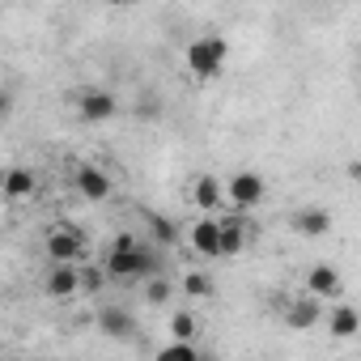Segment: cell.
<instances>
[{
	"instance_id": "cell-1",
	"label": "cell",
	"mask_w": 361,
	"mask_h": 361,
	"mask_svg": "<svg viewBox=\"0 0 361 361\" xmlns=\"http://www.w3.org/2000/svg\"><path fill=\"white\" fill-rule=\"evenodd\" d=\"M102 268H106L111 281H149V276L157 272V255H153L149 247H140L136 234H119V238L111 243Z\"/></svg>"
},
{
	"instance_id": "cell-2",
	"label": "cell",
	"mask_w": 361,
	"mask_h": 361,
	"mask_svg": "<svg viewBox=\"0 0 361 361\" xmlns=\"http://www.w3.org/2000/svg\"><path fill=\"white\" fill-rule=\"evenodd\" d=\"M226 60H230V43L221 35H200L183 51V64H188V73L196 81H217L221 68H226Z\"/></svg>"
},
{
	"instance_id": "cell-3",
	"label": "cell",
	"mask_w": 361,
	"mask_h": 361,
	"mask_svg": "<svg viewBox=\"0 0 361 361\" xmlns=\"http://www.w3.org/2000/svg\"><path fill=\"white\" fill-rule=\"evenodd\" d=\"M264 192H268V183H264V174H255V170H238V174L226 178V200H230L238 213L255 209V204L264 200Z\"/></svg>"
},
{
	"instance_id": "cell-4",
	"label": "cell",
	"mask_w": 361,
	"mask_h": 361,
	"mask_svg": "<svg viewBox=\"0 0 361 361\" xmlns=\"http://www.w3.org/2000/svg\"><path fill=\"white\" fill-rule=\"evenodd\" d=\"M43 251H47L51 264H81V259H85V238H81L77 226H56V230L47 234Z\"/></svg>"
},
{
	"instance_id": "cell-5",
	"label": "cell",
	"mask_w": 361,
	"mask_h": 361,
	"mask_svg": "<svg viewBox=\"0 0 361 361\" xmlns=\"http://www.w3.org/2000/svg\"><path fill=\"white\" fill-rule=\"evenodd\" d=\"M115 111H119V98H115L111 90H102V85H85V90L77 94V115H81L85 123H111Z\"/></svg>"
},
{
	"instance_id": "cell-6",
	"label": "cell",
	"mask_w": 361,
	"mask_h": 361,
	"mask_svg": "<svg viewBox=\"0 0 361 361\" xmlns=\"http://www.w3.org/2000/svg\"><path fill=\"white\" fill-rule=\"evenodd\" d=\"M188 243H192L196 255L221 259V255H226V251H221V217H200V221L188 230Z\"/></svg>"
},
{
	"instance_id": "cell-7",
	"label": "cell",
	"mask_w": 361,
	"mask_h": 361,
	"mask_svg": "<svg viewBox=\"0 0 361 361\" xmlns=\"http://www.w3.org/2000/svg\"><path fill=\"white\" fill-rule=\"evenodd\" d=\"M73 188H77L85 200H106V196H111V174H106L102 166H94V161H81V166L73 170Z\"/></svg>"
},
{
	"instance_id": "cell-8",
	"label": "cell",
	"mask_w": 361,
	"mask_h": 361,
	"mask_svg": "<svg viewBox=\"0 0 361 361\" xmlns=\"http://www.w3.org/2000/svg\"><path fill=\"white\" fill-rule=\"evenodd\" d=\"M77 293H81V268L77 264H51V272H47V298L68 302Z\"/></svg>"
},
{
	"instance_id": "cell-9",
	"label": "cell",
	"mask_w": 361,
	"mask_h": 361,
	"mask_svg": "<svg viewBox=\"0 0 361 361\" xmlns=\"http://www.w3.org/2000/svg\"><path fill=\"white\" fill-rule=\"evenodd\" d=\"M306 293H314V298H340V293H344V281H340L336 268L314 264V268L306 272Z\"/></svg>"
},
{
	"instance_id": "cell-10",
	"label": "cell",
	"mask_w": 361,
	"mask_h": 361,
	"mask_svg": "<svg viewBox=\"0 0 361 361\" xmlns=\"http://www.w3.org/2000/svg\"><path fill=\"white\" fill-rule=\"evenodd\" d=\"M289 226H293V234H302V238H323V234L331 230V213H327V209H298Z\"/></svg>"
},
{
	"instance_id": "cell-11",
	"label": "cell",
	"mask_w": 361,
	"mask_h": 361,
	"mask_svg": "<svg viewBox=\"0 0 361 361\" xmlns=\"http://www.w3.org/2000/svg\"><path fill=\"white\" fill-rule=\"evenodd\" d=\"M319 302H323V298H314V293H306V289H302V298H298V302L285 310V323H289L293 331H306V327H314V323H319V314H323V310H319Z\"/></svg>"
},
{
	"instance_id": "cell-12",
	"label": "cell",
	"mask_w": 361,
	"mask_h": 361,
	"mask_svg": "<svg viewBox=\"0 0 361 361\" xmlns=\"http://www.w3.org/2000/svg\"><path fill=\"white\" fill-rule=\"evenodd\" d=\"M35 170H26V166H9L5 170V200L9 204H18V200H30L35 196Z\"/></svg>"
},
{
	"instance_id": "cell-13",
	"label": "cell",
	"mask_w": 361,
	"mask_h": 361,
	"mask_svg": "<svg viewBox=\"0 0 361 361\" xmlns=\"http://www.w3.org/2000/svg\"><path fill=\"white\" fill-rule=\"evenodd\" d=\"M192 200H196V209H200V213H213V209L226 200V183H217L213 174H200L196 183H192Z\"/></svg>"
},
{
	"instance_id": "cell-14",
	"label": "cell",
	"mask_w": 361,
	"mask_h": 361,
	"mask_svg": "<svg viewBox=\"0 0 361 361\" xmlns=\"http://www.w3.org/2000/svg\"><path fill=\"white\" fill-rule=\"evenodd\" d=\"M357 327H361V314L353 310V306H336L331 314H327V331L336 336V340H348V336H357Z\"/></svg>"
},
{
	"instance_id": "cell-15",
	"label": "cell",
	"mask_w": 361,
	"mask_h": 361,
	"mask_svg": "<svg viewBox=\"0 0 361 361\" xmlns=\"http://www.w3.org/2000/svg\"><path fill=\"white\" fill-rule=\"evenodd\" d=\"M98 327H102L106 336L123 340V336L132 331V314H128L123 306H102V310H98Z\"/></svg>"
},
{
	"instance_id": "cell-16",
	"label": "cell",
	"mask_w": 361,
	"mask_h": 361,
	"mask_svg": "<svg viewBox=\"0 0 361 361\" xmlns=\"http://www.w3.org/2000/svg\"><path fill=\"white\" fill-rule=\"evenodd\" d=\"M247 247V221L243 217H221V251L238 255Z\"/></svg>"
},
{
	"instance_id": "cell-17",
	"label": "cell",
	"mask_w": 361,
	"mask_h": 361,
	"mask_svg": "<svg viewBox=\"0 0 361 361\" xmlns=\"http://www.w3.org/2000/svg\"><path fill=\"white\" fill-rule=\"evenodd\" d=\"M196 314L192 310H174L170 314V336H178V340H196Z\"/></svg>"
},
{
	"instance_id": "cell-18",
	"label": "cell",
	"mask_w": 361,
	"mask_h": 361,
	"mask_svg": "<svg viewBox=\"0 0 361 361\" xmlns=\"http://www.w3.org/2000/svg\"><path fill=\"white\" fill-rule=\"evenodd\" d=\"M145 302H149V306H166V302H170V281L153 272V276L145 281Z\"/></svg>"
},
{
	"instance_id": "cell-19",
	"label": "cell",
	"mask_w": 361,
	"mask_h": 361,
	"mask_svg": "<svg viewBox=\"0 0 361 361\" xmlns=\"http://www.w3.org/2000/svg\"><path fill=\"white\" fill-rule=\"evenodd\" d=\"M192 357H200V348L192 340H178V336H174V344L161 348V361H192Z\"/></svg>"
},
{
	"instance_id": "cell-20",
	"label": "cell",
	"mask_w": 361,
	"mask_h": 361,
	"mask_svg": "<svg viewBox=\"0 0 361 361\" xmlns=\"http://www.w3.org/2000/svg\"><path fill=\"white\" fill-rule=\"evenodd\" d=\"M183 293H188V298H209V293H213V281H209L204 272H188V276H183Z\"/></svg>"
},
{
	"instance_id": "cell-21",
	"label": "cell",
	"mask_w": 361,
	"mask_h": 361,
	"mask_svg": "<svg viewBox=\"0 0 361 361\" xmlns=\"http://www.w3.org/2000/svg\"><path fill=\"white\" fill-rule=\"evenodd\" d=\"M149 226H153V238H157L161 247H174V243H178V226H174V221H166V217H153Z\"/></svg>"
},
{
	"instance_id": "cell-22",
	"label": "cell",
	"mask_w": 361,
	"mask_h": 361,
	"mask_svg": "<svg viewBox=\"0 0 361 361\" xmlns=\"http://www.w3.org/2000/svg\"><path fill=\"white\" fill-rule=\"evenodd\" d=\"M102 276H106V268L98 272V268H81V293H98L102 289Z\"/></svg>"
},
{
	"instance_id": "cell-23",
	"label": "cell",
	"mask_w": 361,
	"mask_h": 361,
	"mask_svg": "<svg viewBox=\"0 0 361 361\" xmlns=\"http://www.w3.org/2000/svg\"><path fill=\"white\" fill-rule=\"evenodd\" d=\"M111 5H119V9H128V5H140V0H111Z\"/></svg>"
},
{
	"instance_id": "cell-24",
	"label": "cell",
	"mask_w": 361,
	"mask_h": 361,
	"mask_svg": "<svg viewBox=\"0 0 361 361\" xmlns=\"http://www.w3.org/2000/svg\"><path fill=\"white\" fill-rule=\"evenodd\" d=\"M357 60H361V51H357Z\"/></svg>"
}]
</instances>
